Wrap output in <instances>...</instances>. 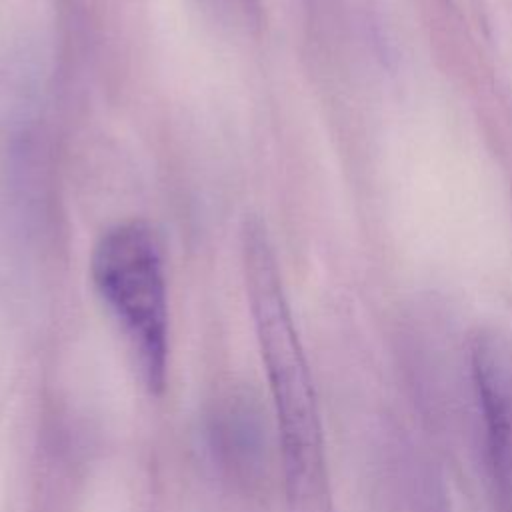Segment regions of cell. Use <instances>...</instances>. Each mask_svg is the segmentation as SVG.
<instances>
[{"label":"cell","mask_w":512,"mask_h":512,"mask_svg":"<svg viewBox=\"0 0 512 512\" xmlns=\"http://www.w3.org/2000/svg\"><path fill=\"white\" fill-rule=\"evenodd\" d=\"M470 358L492 478L502 502L512 508V340L480 330Z\"/></svg>","instance_id":"3957f363"},{"label":"cell","mask_w":512,"mask_h":512,"mask_svg":"<svg viewBox=\"0 0 512 512\" xmlns=\"http://www.w3.org/2000/svg\"><path fill=\"white\" fill-rule=\"evenodd\" d=\"M90 268L146 386L160 392L166 380L168 302L162 252L152 228L138 220L108 228L92 250Z\"/></svg>","instance_id":"7a4b0ae2"},{"label":"cell","mask_w":512,"mask_h":512,"mask_svg":"<svg viewBox=\"0 0 512 512\" xmlns=\"http://www.w3.org/2000/svg\"><path fill=\"white\" fill-rule=\"evenodd\" d=\"M242 254L250 306L278 414L288 500L294 512H326L328 474L316 394L260 222H246Z\"/></svg>","instance_id":"6da1fadb"}]
</instances>
